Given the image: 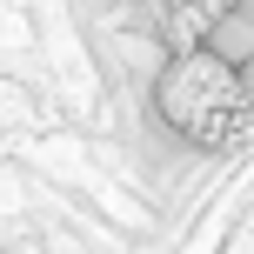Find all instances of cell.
I'll return each mask as SVG.
<instances>
[{"mask_svg": "<svg viewBox=\"0 0 254 254\" xmlns=\"http://www.w3.org/2000/svg\"><path fill=\"white\" fill-rule=\"evenodd\" d=\"M147 7H161V0H147Z\"/></svg>", "mask_w": 254, "mask_h": 254, "instance_id": "3957f363", "label": "cell"}, {"mask_svg": "<svg viewBox=\"0 0 254 254\" xmlns=\"http://www.w3.org/2000/svg\"><path fill=\"white\" fill-rule=\"evenodd\" d=\"M241 7V0H161V34H167V47H207V34H214L221 20H228V13Z\"/></svg>", "mask_w": 254, "mask_h": 254, "instance_id": "7a4b0ae2", "label": "cell"}, {"mask_svg": "<svg viewBox=\"0 0 254 254\" xmlns=\"http://www.w3.org/2000/svg\"><path fill=\"white\" fill-rule=\"evenodd\" d=\"M154 114H161L167 134H181L188 147H234L254 121V94H248V74L214 47H181L161 61L154 74Z\"/></svg>", "mask_w": 254, "mask_h": 254, "instance_id": "6da1fadb", "label": "cell"}]
</instances>
